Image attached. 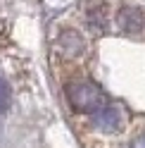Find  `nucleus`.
I'll return each mask as SVG.
<instances>
[{
  "instance_id": "1",
  "label": "nucleus",
  "mask_w": 145,
  "mask_h": 148,
  "mask_svg": "<svg viewBox=\"0 0 145 148\" xmlns=\"http://www.w3.org/2000/svg\"><path fill=\"white\" fill-rule=\"evenodd\" d=\"M64 93H67L69 105L74 108L76 112H83V115H93L107 103V98L100 91V86H98L95 81H88V79L69 81L64 86Z\"/></svg>"
},
{
  "instance_id": "2",
  "label": "nucleus",
  "mask_w": 145,
  "mask_h": 148,
  "mask_svg": "<svg viewBox=\"0 0 145 148\" xmlns=\"http://www.w3.org/2000/svg\"><path fill=\"white\" fill-rule=\"evenodd\" d=\"M60 48L67 55H79L83 50V41H81V36L76 31H62L60 34Z\"/></svg>"
},
{
  "instance_id": "3",
  "label": "nucleus",
  "mask_w": 145,
  "mask_h": 148,
  "mask_svg": "<svg viewBox=\"0 0 145 148\" xmlns=\"http://www.w3.org/2000/svg\"><path fill=\"white\" fill-rule=\"evenodd\" d=\"M10 100H12L10 86H7V81H5V79H0V112L10 108Z\"/></svg>"
},
{
  "instance_id": "4",
  "label": "nucleus",
  "mask_w": 145,
  "mask_h": 148,
  "mask_svg": "<svg viewBox=\"0 0 145 148\" xmlns=\"http://www.w3.org/2000/svg\"><path fill=\"white\" fill-rule=\"evenodd\" d=\"M131 148H145V134H138L131 141Z\"/></svg>"
}]
</instances>
